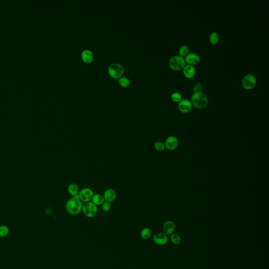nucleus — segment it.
Segmentation results:
<instances>
[{"instance_id": "f257e3e1", "label": "nucleus", "mask_w": 269, "mask_h": 269, "mask_svg": "<svg viewBox=\"0 0 269 269\" xmlns=\"http://www.w3.org/2000/svg\"><path fill=\"white\" fill-rule=\"evenodd\" d=\"M83 203L79 199L72 197L66 202L65 207L68 213L72 216H77L82 211Z\"/></svg>"}, {"instance_id": "f03ea898", "label": "nucleus", "mask_w": 269, "mask_h": 269, "mask_svg": "<svg viewBox=\"0 0 269 269\" xmlns=\"http://www.w3.org/2000/svg\"><path fill=\"white\" fill-rule=\"evenodd\" d=\"M190 100L192 106L200 109L205 108L208 104L207 96L202 90L194 92L192 95Z\"/></svg>"}, {"instance_id": "7ed1b4c3", "label": "nucleus", "mask_w": 269, "mask_h": 269, "mask_svg": "<svg viewBox=\"0 0 269 269\" xmlns=\"http://www.w3.org/2000/svg\"><path fill=\"white\" fill-rule=\"evenodd\" d=\"M169 65L170 67L173 70L179 71L183 69L185 66V60L184 57L179 55H174L169 60Z\"/></svg>"}, {"instance_id": "20e7f679", "label": "nucleus", "mask_w": 269, "mask_h": 269, "mask_svg": "<svg viewBox=\"0 0 269 269\" xmlns=\"http://www.w3.org/2000/svg\"><path fill=\"white\" fill-rule=\"evenodd\" d=\"M82 212L86 217L91 218L96 216L98 212V208L96 205L92 202H88L83 204Z\"/></svg>"}, {"instance_id": "39448f33", "label": "nucleus", "mask_w": 269, "mask_h": 269, "mask_svg": "<svg viewBox=\"0 0 269 269\" xmlns=\"http://www.w3.org/2000/svg\"><path fill=\"white\" fill-rule=\"evenodd\" d=\"M256 77L251 73H248L242 79L241 85L245 89H251L256 86Z\"/></svg>"}, {"instance_id": "423d86ee", "label": "nucleus", "mask_w": 269, "mask_h": 269, "mask_svg": "<svg viewBox=\"0 0 269 269\" xmlns=\"http://www.w3.org/2000/svg\"><path fill=\"white\" fill-rule=\"evenodd\" d=\"M124 72V68L119 63L111 64L108 67V73L112 78L115 79L121 78Z\"/></svg>"}, {"instance_id": "0eeeda50", "label": "nucleus", "mask_w": 269, "mask_h": 269, "mask_svg": "<svg viewBox=\"0 0 269 269\" xmlns=\"http://www.w3.org/2000/svg\"><path fill=\"white\" fill-rule=\"evenodd\" d=\"M78 195H79V199L82 202H84L86 203V202H91L94 193L92 189L89 188H84L79 191Z\"/></svg>"}, {"instance_id": "6e6552de", "label": "nucleus", "mask_w": 269, "mask_h": 269, "mask_svg": "<svg viewBox=\"0 0 269 269\" xmlns=\"http://www.w3.org/2000/svg\"><path fill=\"white\" fill-rule=\"evenodd\" d=\"M192 107L191 102L188 99H182L180 102H178V107L181 113H189L191 110Z\"/></svg>"}, {"instance_id": "1a4fd4ad", "label": "nucleus", "mask_w": 269, "mask_h": 269, "mask_svg": "<svg viewBox=\"0 0 269 269\" xmlns=\"http://www.w3.org/2000/svg\"><path fill=\"white\" fill-rule=\"evenodd\" d=\"M153 241L157 245H164L168 243V238L164 232H158L153 235Z\"/></svg>"}, {"instance_id": "9d476101", "label": "nucleus", "mask_w": 269, "mask_h": 269, "mask_svg": "<svg viewBox=\"0 0 269 269\" xmlns=\"http://www.w3.org/2000/svg\"><path fill=\"white\" fill-rule=\"evenodd\" d=\"M165 147L169 150H174L178 146V140L175 136H171L166 139Z\"/></svg>"}, {"instance_id": "9b49d317", "label": "nucleus", "mask_w": 269, "mask_h": 269, "mask_svg": "<svg viewBox=\"0 0 269 269\" xmlns=\"http://www.w3.org/2000/svg\"><path fill=\"white\" fill-rule=\"evenodd\" d=\"M186 62H187L188 64L194 65L197 64L200 62V57L199 55L196 53L191 52L189 53L185 56Z\"/></svg>"}, {"instance_id": "f8f14e48", "label": "nucleus", "mask_w": 269, "mask_h": 269, "mask_svg": "<svg viewBox=\"0 0 269 269\" xmlns=\"http://www.w3.org/2000/svg\"><path fill=\"white\" fill-rule=\"evenodd\" d=\"M103 197L105 202L111 203L116 200L117 197V193L116 191L111 188H108L105 190L103 194Z\"/></svg>"}, {"instance_id": "ddd939ff", "label": "nucleus", "mask_w": 269, "mask_h": 269, "mask_svg": "<svg viewBox=\"0 0 269 269\" xmlns=\"http://www.w3.org/2000/svg\"><path fill=\"white\" fill-rule=\"evenodd\" d=\"M175 225L173 221H167L164 223L163 226V232L166 235H171L174 232Z\"/></svg>"}, {"instance_id": "4468645a", "label": "nucleus", "mask_w": 269, "mask_h": 269, "mask_svg": "<svg viewBox=\"0 0 269 269\" xmlns=\"http://www.w3.org/2000/svg\"><path fill=\"white\" fill-rule=\"evenodd\" d=\"M183 73L186 78H191L195 76L196 68L192 65L186 64L183 68Z\"/></svg>"}, {"instance_id": "2eb2a0df", "label": "nucleus", "mask_w": 269, "mask_h": 269, "mask_svg": "<svg viewBox=\"0 0 269 269\" xmlns=\"http://www.w3.org/2000/svg\"><path fill=\"white\" fill-rule=\"evenodd\" d=\"M81 56L83 60L86 63H90L94 58L93 52L89 49H85L83 51L81 54Z\"/></svg>"}, {"instance_id": "dca6fc26", "label": "nucleus", "mask_w": 269, "mask_h": 269, "mask_svg": "<svg viewBox=\"0 0 269 269\" xmlns=\"http://www.w3.org/2000/svg\"><path fill=\"white\" fill-rule=\"evenodd\" d=\"M68 193L74 197L75 195L79 193V189L78 184L76 183H71L69 184L67 188Z\"/></svg>"}, {"instance_id": "f3484780", "label": "nucleus", "mask_w": 269, "mask_h": 269, "mask_svg": "<svg viewBox=\"0 0 269 269\" xmlns=\"http://www.w3.org/2000/svg\"><path fill=\"white\" fill-rule=\"evenodd\" d=\"M91 202L95 205H96L97 206H102V204L105 202V199L103 195L100 193H96L94 195Z\"/></svg>"}, {"instance_id": "a211bd4d", "label": "nucleus", "mask_w": 269, "mask_h": 269, "mask_svg": "<svg viewBox=\"0 0 269 269\" xmlns=\"http://www.w3.org/2000/svg\"><path fill=\"white\" fill-rule=\"evenodd\" d=\"M140 237L143 240H147L150 238L152 234V231L149 228H144L140 232Z\"/></svg>"}, {"instance_id": "6ab92c4d", "label": "nucleus", "mask_w": 269, "mask_h": 269, "mask_svg": "<svg viewBox=\"0 0 269 269\" xmlns=\"http://www.w3.org/2000/svg\"><path fill=\"white\" fill-rule=\"evenodd\" d=\"M220 40V35L217 32L214 31L211 33L209 36V40L210 43L213 45L217 44Z\"/></svg>"}, {"instance_id": "aec40b11", "label": "nucleus", "mask_w": 269, "mask_h": 269, "mask_svg": "<svg viewBox=\"0 0 269 269\" xmlns=\"http://www.w3.org/2000/svg\"><path fill=\"white\" fill-rule=\"evenodd\" d=\"M189 53V47L187 45H183L180 47L179 54L181 56L185 57Z\"/></svg>"}, {"instance_id": "412c9836", "label": "nucleus", "mask_w": 269, "mask_h": 269, "mask_svg": "<svg viewBox=\"0 0 269 269\" xmlns=\"http://www.w3.org/2000/svg\"><path fill=\"white\" fill-rule=\"evenodd\" d=\"M10 232L8 227L5 225L0 226V238L7 237Z\"/></svg>"}, {"instance_id": "4be33fe9", "label": "nucleus", "mask_w": 269, "mask_h": 269, "mask_svg": "<svg viewBox=\"0 0 269 269\" xmlns=\"http://www.w3.org/2000/svg\"><path fill=\"white\" fill-rule=\"evenodd\" d=\"M170 240L175 245H178L181 242V238L177 234H171Z\"/></svg>"}, {"instance_id": "5701e85b", "label": "nucleus", "mask_w": 269, "mask_h": 269, "mask_svg": "<svg viewBox=\"0 0 269 269\" xmlns=\"http://www.w3.org/2000/svg\"><path fill=\"white\" fill-rule=\"evenodd\" d=\"M153 147H154L155 150L158 151V152H163L166 148L164 143L161 142H156L154 143Z\"/></svg>"}, {"instance_id": "b1692460", "label": "nucleus", "mask_w": 269, "mask_h": 269, "mask_svg": "<svg viewBox=\"0 0 269 269\" xmlns=\"http://www.w3.org/2000/svg\"><path fill=\"white\" fill-rule=\"evenodd\" d=\"M118 83L121 86H122L123 87H127L130 84V81L128 78L126 77H121L120 78L118 79Z\"/></svg>"}, {"instance_id": "393cba45", "label": "nucleus", "mask_w": 269, "mask_h": 269, "mask_svg": "<svg viewBox=\"0 0 269 269\" xmlns=\"http://www.w3.org/2000/svg\"><path fill=\"white\" fill-rule=\"evenodd\" d=\"M171 100L175 102H179L182 99V95L179 92H174L171 95Z\"/></svg>"}, {"instance_id": "a878e982", "label": "nucleus", "mask_w": 269, "mask_h": 269, "mask_svg": "<svg viewBox=\"0 0 269 269\" xmlns=\"http://www.w3.org/2000/svg\"><path fill=\"white\" fill-rule=\"evenodd\" d=\"M101 207H102V209L103 211H104V212H108L111 209V203L108 202H105L102 204Z\"/></svg>"}, {"instance_id": "bb28decb", "label": "nucleus", "mask_w": 269, "mask_h": 269, "mask_svg": "<svg viewBox=\"0 0 269 269\" xmlns=\"http://www.w3.org/2000/svg\"><path fill=\"white\" fill-rule=\"evenodd\" d=\"M45 212H46V213L47 215H51V214H52V211L51 208H47L46 210H45Z\"/></svg>"}]
</instances>
